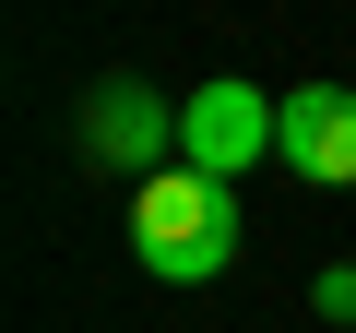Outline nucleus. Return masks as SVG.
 Returning a JSON list of instances; mask_svg holds the SVG:
<instances>
[{
    "instance_id": "obj_1",
    "label": "nucleus",
    "mask_w": 356,
    "mask_h": 333,
    "mask_svg": "<svg viewBox=\"0 0 356 333\" xmlns=\"http://www.w3.org/2000/svg\"><path fill=\"white\" fill-rule=\"evenodd\" d=\"M238 179H202V166H166V179L131 191V262L154 286H214L238 262Z\"/></svg>"
},
{
    "instance_id": "obj_2",
    "label": "nucleus",
    "mask_w": 356,
    "mask_h": 333,
    "mask_svg": "<svg viewBox=\"0 0 356 333\" xmlns=\"http://www.w3.org/2000/svg\"><path fill=\"white\" fill-rule=\"evenodd\" d=\"M273 107H261V84H238V72H214V84H191L178 95V166H202V179H238V166H261L273 155Z\"/></svg>"
},
{
    "instance_id": "obj_3",
    "label": "nucleus",
    "mask_w": 356,
    "mask_h": 333,
    "mask_svg": "<svg viewBox=\"0 0 356 333\" xmlns=\"http://www.w3.org/2000/svg\"><path fill=\"white\" fill-rule=\"evenodd\" d=\"M273 155L297 166L309 191H356V84H285L273 95Z\"/></svg>"
},
{
    "instance_id": "obj_4",
    "label": "nucleus",
    "mask_w": 356,
    "mask_h": 333,
    "mask_svg": "<svg viewBox=\"0 0 356 333\" xmlns=\"http://www.w3.org/2000/svg\"><path fill=\"white\" fill-rule=\"evenodd\" d=\"M83 143H95V166H143V179L178 166V119H166V95L131 84V72H107V84L83 95Z\"/></svg>"
},
{
    "instance_id": "obj_5",
    "label": "nucleus",
    "mask_w": 356,
    "mask_h": 333,
    "mask_svg": "<svg viewBox=\"0 0 356 333\" xmlns=\"http://www.w3.org/2000/svg\"><path fill=\"white\" fill-rule=\"evenodd\" d=\"M309 297H321V321H344V333H356V262H332V274H321Z\"/></svg>"
}]
</instances>
